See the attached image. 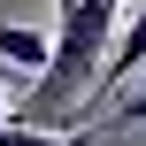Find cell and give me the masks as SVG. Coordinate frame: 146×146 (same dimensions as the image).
Segmentation results:
<instances>
[{"instance_id":"1","label":"cell","mask_w":146,"mask_h":146,"mask_svg":"<svg viewBox=\"0 0 146 146\" xmlns=\"http://www.w3.org/2000/svg\"><path fill=\"white\" fill-rule=\"evenodd\" d=\"M139 62H146V0L123 15V23H115V46H108V62H100V85H92V100H100L108 85H123Z\"/></svg>"},{"instance_id":"2","label":"cell","mask_w":146,"mask_h":146,"mask_svg":"<svg viewBox=\"0 0 146 146\" xmlns=\"http://www.w3.org/2000/svg\"><path fill=\"white\" fill-rule=\"evenodd\" d=\"M46 54H54V38H46V31H31V23H8V15H0V69L38 77V69H46Z\"/></svg>"},{"instance_id":"3","label":"cell","mask_w":146,"mask_h":146,"mask_svg":"<svg viewBox=\"0 0 146 146\" xmlns=\"http://www.w3.org/2000/svg\"><path fill=\"white\" fill-rule=\"evenodd\" d=\"M0 146H100V139H92V131H46V123L8 115V123H0Z\"/></svg>"},{"instance_id":"4","label":"cell","mask_w":146,"mask_h":146,"mask_svg":"<svg viewBox=\"0 0 146 146\" xmlns=\"http://www.w3.org/2000/svg\"><path fill=\"white\" fill-rule=\"evenodd\" d=\"M139 123H146V92H131V100L108 115V131H139Z\"/></svg>"},{"instance_id":"5","label":"cell","mask_w":146,"mask_h":146,"mask_svg":"<svg viewBox=\"0 0 146 146\" xmlns=\"http://www.w3.org/2000/svg\"><path fill=\"white\" fill-rule=\"evenodd\" d=\"M108 8H131V0H108Z\"/></svg>"},{"instance_id":"6","label":"cell","mask_w":146,"mask_h":146,"mask_svg":"<svg viewBox=\"0 0 146 146\" xmlns=\"http://www.w3.org/2000/svg\"><path fill=\"white\" fill-rule=\"evenodd\" d=\"M0 123H8V115H0Z\"/></svg>"}]
</instances>
